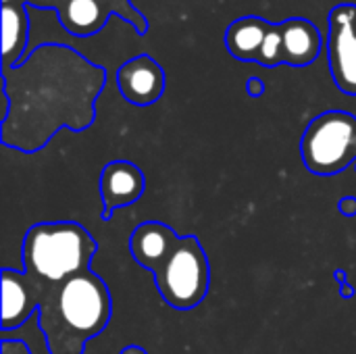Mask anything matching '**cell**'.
<instances>
[{
	"label": "cell",
	"instance_id": "6da1fadb",
	"mask_svg": "<svg viewBox=\"0 0 356 354\" xmlns=\"http://www.w3.org/2000/svg\"><path fill=\"white\" fill-rule=\"evenodd\" d=\"M0 142L25 154L42 150L58 129H88L106 71L65 44H40L21 65L2 69Z\"/></svg>",
	"mask_w": 356,
	"mask_h": 354
},
{
	"label": "cell",
	"instance_id": "7a4b0ae2",
	"mask_svg": "<svg viewBox=\"0 0 356 354\" xmlns=\"http://www.w3.org/2000/svg\"><path fill=\"white\" fill-rule=\"evenodd\" d=\"M27 284L40 311L38 323L50 354H81L88 340L96 338L111 321L108 286L92 269L60 286H44L31 280Z\"/></svg>",
	"mask_w": 356,
	"mask_h": 354
},
{
	"label": "cell",
	"instance_id": "3957f363",
	"mask_svg": "<svg viewBox=\"0 0 356 354\" xmlns=\"http://www.w3.org/2000/svg\"><path fill=\"white\" fill-rule=\"evenodd\" d=\"M98 250L92 234L75 221L35 223L23 238V273L44 286H60L90 269Z\"/></svg>",
	"mask_w": 356,
	"mask_h": 354
},
{
	"label": "cell",
	"instance_id": "277c9868",
	"mask_svg": "<svg viewBox=\"0 0 356 354\" xmlns=\"http://www.w3.org/2000/svg\"><path fill=\"white\" fill-rule=\"evenodd\" d=\"M305 167L313 175H338L356 163V117L348 111H325L305 129L300 140Z\"/></svg>",
	"mask_w": 356,
	"mask_h": 354
},
{
	"label": "cell",
	"instance_id": "5b68a950",
	"mask_svg": "<svg viewBox=\"0 0 356 354\" xmlns=\"http://www.w3.org/2000/svg\"><path fill=\"white\" fill-rule=\"evenodd\" d=\"M152 277L161 298L171 309H196L207 298L211 288V265L198 238L184 236Z\"/></svg>",
	"mask_w": 356,
	"mask_h": 354
},
{
	"label": "cell",
	"instance_id": "8992f818",
	"mask_svg": "<svg viewBox=\"0 0 356 354\" xmlns=\"http://www.w3.org/2000/svg\"><path fill=\"white\" fill-rule=\"evenodd\" d=\"M325 46L338 90L356 96V4L344 2L330 10Z\"/></svg>",
	"mask_w": 356,
	"mask_h": 354
},
{
	"label": "cell",
	"instance_id": "52a82bcc",
	"mask_svg": "<svg viewBox=\"0 0 356 354\" xmlns=\"http://www.w3.org/2000/svg\"><path fill=\"white\" fill-rule=\"evenodd\" d=\"M56 13L60 25L77 38L98 33L113 15L125 19L138 33H146L148 29L146 17L129 0H63Z\"/></svg>",
	"mask_w": 356,
	"mask_h": 354
},
{
	"label": "cell",
	"instance_id": "ba28073f",
	"mask_svg": "<svg viewBox=\"0 0 356 354\" xmlns=\"http://www.w3.org/2000/svg\"><path fill=\"white\" fill-rule=\"evenodd\" d=\"M146 177L131 161H111L100 173L102 221H111L113 213L131 207L144 194Z\"/></svg>",
	"mask_w": 356,
	"mask_h": 354
},
{
	"label": "cell",
	"instance_id": "9c48e42d",
	"mask_svg": "<svg viewBox=\"0 0 356 354\" xmlns=\"http://www.w3.org/2000/svg\"><path fill=\"white\" fill-rule=\"evenodd\" d=\"M117 86L129 104L150 106L165 92V71L150 54H138L119 67Z\"/></svg>",
	"mask_w": 356,
	"mask_h": 354
},
{
	"label": "cell",
	"instance_id": "30bf717a",
	"mask_svg": "<svg viewBox=\"0 0 356 354\" xmlns=\"http://www.w3.org/2000/svg\"><path fill=\"white\" fill-rule=\"evenodd\" d=\"M181 236L175 234L173 227H169L163 221H146L140 223L134 234L129 236V255L134 257V261L154 273L167 259L169 255L177 248Z\"/></svg>",
	"mask_w": 356,
	"mask_h": 354
},
{
	"label": "cell",
	"instance_id": "8fae6325",
	"mask_svg": "<svg viewBox=\"0 0 356 354\" xmlns=\"http://www.w3.org/2000/svg\"><path fill=\"white\" fill-rule=\"evenodd\" d=\"M38 313L31 286L27 284L23 271L2 269V332L8 334L10 330L21 328Z\"/></svg>",
	"mask_w": 356,
	"mask_h": 354
},
{
	"label": "cell",
	"instance_id": "7c38bea8",
	"mask_svg": "<svg viewBox=\"0 0 356 354\" xmlns=\"http://www.w3.org/2000/svg\"><path fill=\"white\" fill-rule=\"evenodd\" d=\"M284 65L307 67L321 54L323 38L313 21L302 17H290L282 23Z\"/></svg>",
	"mask_w": 356,
	"mask_h": 354
},
{
	"label": "cell",
	"instance_id": "4fadbf2b",
	"mask_svg": "<svg viewBox=\"0 0 356 354\" xmlns=\"http://www.w3.org/2000/svg\"><path fill=\"white\" fill-rule=\"evenodd\" d=\"M271 27V21L263 17H240L234 23H229L225 31V48L227 52L242 61V63H257L267 38V31Z\"/></svg>",
	"mask_w": 356,
	"mask_h": 354
},
{
	"label": "cell",
	"instance_id": "5bb4252c",
	"mask_svg": "<svg viewBox=\"0 0 356 354\" xmlns=\"http://www.w3.org/2000/svg\"><path fill=\"white\" fill-rule=\"evenodd\" d=\"M29 4H2V69H13L23 63L29 40Z\"/></svg>",
	"mask_w": 356,
	"mask_h": 354
},
{
	"label": "cell",
	"instance_id": "9a60e30c",
	"mask_svg": "<svg viewBox=\"0 0 356 354\" xmlns=\"http://www.w3.org/2000/svg\"><path fill=\"white\" fill-rule=\"evenodd\" d=\"M263 67H277L284 63V42H282V23H271L261 56L257 61Z\"/></svg>",
	"mask_w": 356,
	"mask_h": 354
},
{
	"label": "cell",
	"instance_id": "2e32d148",
	"mask_svg": "<svg viewBox=\"0 0 356 354\" xmlns=\"http://www.w3.org/2000/svg\"><path fill=\"white\" fill-rule=\"evenodd\" d=\"M334 280L340 284V296H342V300H353L356 296V290L355 286L350 284L346 271H344V269H336V271H334Z\"/></svg>",
	"mask_w": 356,
	"mask_h": 354
},
{
	"label": "cell",
	"instance_id": "e0dca14e",
	"mask_svg": "<svg viewBox=\"0 0 356 354\" xmlns=\"http://www.w3.org/2000/svg\"><path fill=\"white\" fill-rule=\"evenodd\" d=\"M0 354H33L29 344L23 340H13V338H2V353Z\"/></svg>",
	"mask_w": 356,
	"mask_h": 354
},
{
	"label": "cell",
	"instance_id": "ac0fdd59",
	"mask_svg": "<svg viewBox=\"0 0 356 354\" xmlns=\"http://www.w3.org/2000/svg\"><path fill=\"white\" fill-rule=\"evenodd\" d=\"M246 94L250 98H261L265 94V81L261 77H250L246 79Z\"/></svg>",
	"mask_w": 356,
	"mask_h": 354
},
{
	"label": "cell",
	"instance_id": "d6986e66",
	"mask_svg": "<svg viewBox=\"0 0 356 354\" xmlns=\"http://www.w3.org/2000/svg\"><path fill=\"white\" fill-rule=\"evenodd\" d=\"M338 209H340V215L342 217H356V196H344L340 198L338 202Z\"/></svg>",
	"mask_w": 356,
	"mask_h": 354
},
{
	"label": "cell",
	"instance_id": "ffe728a7",
	"mask_svg": "<svg viewBox=\"0 0 356 354\" xmlns=\"http://www.w3.org/2000/svg\"><path fill=\"white\" fill-rule=\"evenodd\" d=\"M25 4H33L38 8H50V6H58L63 0H23Z\"/></svg>",
	"mask_w": 356,
	"mask_h": 354
},
{
	"label": "cell",
	"instance_id": "44dd1931",
	"mask_svg": "<svg viewBox=\"0 0 356 354\" xmlns=\"http://www.w3.org/2000/svg\"><path fill=\"white\" fill-rule=\"evenodd\" d=\"M17 2H23V0H2V4H17Z\"/></svg>",
	"mask_w": 356,
	"mask_h": 354
},
{
	"label": "cell",
	"instance_id": "7402d4cb",
	"mask_svg": "<svg viewBox=\"0 0 356 354\" xmlns=\"http://www.w3.org/2000/svg\"><path fill=\"white\" fill-rule=\"evenodd\" d=\"M353 167H355V171H356V163H355V165H353Z\"/></svg>",
	"mask_w": 356,
	"mask_h": 354
}]
</instances>
